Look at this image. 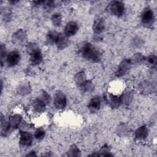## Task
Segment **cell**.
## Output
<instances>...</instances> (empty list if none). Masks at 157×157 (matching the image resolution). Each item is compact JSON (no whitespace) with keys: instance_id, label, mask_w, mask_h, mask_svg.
Returning a JSON list of instances; mask_svg holds the SVG:
<instances>
[{"instance_id":"obj_1","label":"cell","mask_w":157,"mask_h":157,"mask_svg":"<svg viewBox=\"0 0 157 157\" xmlns=\"http://www.w3.org/2000/svg\"><path fill=\"white\" fill-rule=\"evenodd\" d=\"M82 53L84 58L91 61L97 62L101 59V53L91 44H86L83 47Z\"/></svg>"},{"instance_id":"obj_2","label":"cell","mask_w":157,"mask_h":157,"mask_svg":"<svg viewBox=\"0 0 157 157\" xmlns=\"http://www.w3.org/2000/svg\"><path fill=\"white\" fill-rule=\"evenodd\" d=\"M28 51L31 55L30 61L33 65L39 64L42 61V55L39 48L34 44H30L27 48Z\"/></svg>"},{"instance_id":"obj_3","label":"cell","mask_w":157,"mask_h":157,"mask_svg":"<svg viewBox=\"0 0 157 157\" xmlns=\"http://www.w3.org/2000/svg\"><path fill=\"white\" fill-rule=\"evenodd\" d=\"M107 10L112 14L116 16H121L124 11V6L123 3L120 1L112 2L107 7Z\"/></svg>"},{"instance_id":"obj_4","label":"cell","mask_w":157,"mask_h":157,"mask_svg":"<svg viewBox=\"0 0 157 157\" xmlns=\"http://www.w3.org/2000/svg\"><path fill=\"white\" fill-rule=\"evenodd\" d=\"M142 21L145 25L151 24L154 19L153 12L150 9H146L142 13Z\"/></svg>"},{"instance_id":"obj_5","label":"cell","mask_w":157,"mask_h":157,"mask_svg":"<svg viewBox=\"0 0 157 157\" xmlns=\"http://www.w3.org/2000/svg\"><path fill=\"white\" fill-rule=\"evenodd\" d=\"M20 58V54L17 51L11 52L7 57V62L10 66H13L16 65Z\"/></svg>"},{"instance_id":"obj_6","label":"cell","mask_w":157,"mask_h":157,"mask_svg":"<svg viewBox=\"0 0 157 157\" xmlns=\"http://www.w3.org/2000/svg\"><path fill=\"white\" fill-rule=\"evenodd\" d=\"M55 105L58 109H63L66 104V98L62 93H56L55 98Z\"/></svg>"},{"instance_id":"obj_7","label":"cell","mask_w":157,"mask_h":157,"mask_svg":"<svg viewBox=\"0 0 157 157\" xmlns=\"http://www.w3.org/2000/svg\"><path fill=\"white\" fill-rule=\"evenodd\" d=\"M32 141L33 137L31 134L28 132L21 131L20 142L21 145L24 146H29L31 144Z\"/></svg>"},{"instance_id":"obj_8","label":"cell","mask_w":157,"mask_h":157,"mask_svg":"<svg viewBox=\"0 0 157 157\" xmlns=\"http://www.w3.org/2000/svg\"><path fill=\"white\" fill-rule=\"evenodd\" d=\"M78 30V26L75 22L71 21L68 23L65 28V34L67 36L74 35Z\"/></svg>"},{"instance_id":"obj_9","label":"cell","mask_w":157,"mask_h":157,"mask_svg":"<svg viewBox=\"0 0 157 157\" xmlns=\"http://www.w3.org/2000/svg\"><path fill=\"white\" fill-rule=\"evenodd\" d=\"M100 105H101L100 99L98 97H94L90 101L88 105V107L91 111L95 112L99 109Z\"/></svg>"},{"instance_id":"obj_10","label":"cell","mask_w":157,"mask_h":157,"mask_svg":"<svg viewBox=\"0 0 157 157\" xmlns=\"http://www.w3.org/2000/svg\"><path fill=\"white\" fill-rule=\"evenodd\" d=\"M104 26L105 25L104 20L101 18H99L94 21L93 25V29L96 33H100L104 30Z\"/></svg>"},{"instance_id":"obj_11","label":"cell","mask_w":157,"mask_h":157,"mask_svg":"<svg viewBox=\"0 0 157 157\" xmlns=\"http://www.w3.org/2000/svg\"><path fill=\"white\" fill-rule=\"evenodd\" d=\"M58 47L59 48H64L67 44V38L66 35H64L63 34H59L57 41L56 42Z\"/></svg>"},{"instance_id":"obj_12","label":"cell","mask_w":157,"mask_h":157,"mask_svg":"<svg viewBox=\"0 0 157 157\" xmlns=\"http://www.w3.org/2000/svg\"><path fill=\"white\" fill-rule=\"evenodd\" d=\"M32 104H33V107L34 110L37 112H41L45 109V104H44V102L40 99L34 100Z\"/></svg>"},{"instance_id":"obj_13","label":"cell","mask_w":157,"mask_h":157,"mask_svg":"<svg viewBox=\"0 0 157 157\" xmlns=\"http://www.w3.org/2000/svg\"><path fill=\"white\" fill-rule=\"evenodd\" d=\"M59 34L56 31H50L47 36V40L50 44L56 43Z\"/></svg>"},{"instance_id":"obj_14","label":"cell","mask_w":157,"mask_h":157,"mask_svg":"<svg viewBox=\"0 0 157 157\" xmlns=\"http://www.w3.org/2000/svg\"><path fill=\"white\" fill-rule=\"evenodd\" d=\"M147 135V130L145 126L139 128L136 132V136L137 139H142L145 138Z\"/></svg>"},{"instance_id":"obj_15","label":"cell","mask_w":157,"mask_h":157,"mask_svg":"<svg viewBox=\"0 0 157 157\" xmlns=\"http://www.w3.org/2000/svg\"><path fill=\"white\" fill-rule=\"evenodd\" d=\"M52 23L54 26H59L61 23V16L59 13H55L53 14L52 18Z\"/></svg>"},{"instance_id":"obj_16","label":"cell","mask_w":157,"mask_h":157,"mask_svg":"<svg viewBox=\"0 0 157 157\" xmlns=\"http://www.w3.org/2000/svg\"><path fill=\"white\" fill-rule=\"evenodd\" d=\"M109 100H110V104L113 106H118L120 103V98L118 96H115L112 95L109 97Z\"/></svg>"},{"instance_id":"obj_17","label":"cell","mask_w":157,"mask_h":157,"mask_svg":"<svg viewBox=\"0 0 157 157\" xmlns=\"http://www.w3.org/2000/svg\"><path fill=\"white\" fill-rule=\"evenodd\" d=\"M45 136V131L42 128L37 129L34 134V137L37 139H42Z\"/></svg>"},{"instance_id":"obj_18","label":"cell","mask_w":157,"mask_h":157,"mask_svg":"<svg viewBox=\"0 0 157 157\" xmlns=\"http://www.w3.org/2000/svg\"><path fill=\"white\" fill-rule=\"evenodd\" d=\"M147 61L148 63L150 65H151L152 66H155L156 64V56H155L154 55H151L148 58H147Z\"/></svg>"},{"instance_id":"obj_19","label":"cell","mask_w":157,"mask_h":157,"mask_svg":"<svg viewBox=\"0 0 157 157\" xmlns=\"http://www.w3.org/2000/svg\"><path fill=\"white\" fill-rule=\"evenodd\" d=\"M10 125L9 124H8L7 123H5L4 124L2 125V133H7L9 132V129H10Z\"/></svg>"},{"instance_id":"obj_20","label":"cell","mask_w":157,"mask_h":157,"mask_svg":"<svg viewBox=\"0 0 157 157\" xmlns=\"http://www.w3.org/2000/svg\"><path fill=\"white\" fill-rule=\"evenodd\" d=\"M20 118L17 116H14L11 118V124L12 126H16L20 122Z\"/></svg>"}]
</instances>
